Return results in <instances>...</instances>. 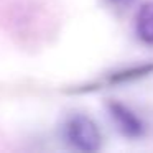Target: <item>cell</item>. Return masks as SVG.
<instances>
[{
	"mask_svg": "<svg viewBox=\"0 0 153 153\" xmlns=\"http://www.w3.org/2000/svg\"><path fill=\"white\" fill-rule=\"evenodd\" d=\"M135 31L142 43L153 46V0L145 2L137 12Z\"/></svg>",
	"mask_w": 153,
	"mask_h": 153,
	"instance_id": "obj_3",
	"label": "cell"
},
{
	"mask_svg": "<svg viewBox=\"0 0 153 153\" xmlns=\"http://www.w3.org/2000/svg\"><path fill=\"white\" fill-rule=\"evenodd\" d=\"M133 2H135V0H109V4L112 5V7L119 8V10H125V8L132 7Z\"/></svg>",
	"mask_w": 153,
	"mask_h": 153,
	"instance_id": "obj_4",
	"label": "cell"
},
{
	"mask_svg": "<svg viewBox=\"0 0 153 153\" xmlns=\"http://www.w3.org/2000/svg\"><path fill=\"white\" fill-rule=\"evenodd\" d=\"M109 115L112 119V122L117 125L119 132L122 135L128 137V138H138L145 132V125H143L142 119L135 112H132L128 107H125L123 104L110 102Z\"/></svg>",
	"mask_w": 153,
	"mask_h": 153,
	"instance_id": "obj_2",
	"label": "cell"
},
{
	"mask_svg": "<svg viewBox=\"0 0 153 153\" xmlns=\"http://www.w3.org/2000/svg\"><path fill=\"white\" fill-rule=\"evenodd\" d=\"M64 138L73 148L84 153L97 152L102 145L99 127L86 115H74L64 123Z\"/></svg>",
	"mask_w": 153,
	"mask_h": 153,
	"instance_id": "obj_1",
	"label": "cell"
}]
</instances>
